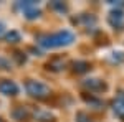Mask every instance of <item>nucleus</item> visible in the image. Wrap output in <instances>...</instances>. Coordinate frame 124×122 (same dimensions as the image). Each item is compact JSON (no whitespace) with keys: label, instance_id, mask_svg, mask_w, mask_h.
Returning <instances> with one entry per match:
<instances>
[{"label":"nucleus","instance_id":"obj_10","mask_svg":"<svg viewBox=\"0 0 124 122\" xmlns=\"http://www.w3.org/2000/svg\"><path fill=\"white\" fill-rule=\"evenodd\" d=\"M13 117H15L17 121H23V119L28 117V111H27L25 107H17V109L13 111Z\"/></svg>","mask_w":124,"mask_h":122},{"label":"nucleus","instance_id":"obj_18","mask_svg":"<svg viewBox=\"0 0 124 122\" xmlns=\"http://www.w3.org/2000/svg\"><path fill=\"white\" fill-rule=\"evenodd\" d=\"M13 58L17 59V63H18V65H23V63L27 61L25 55H23V53H20V51H15V53H13Z\"/></svg>","mask_w":124,"mask_h":122},{"label":"nucleus","instance_id":"obj_15","mask_svg":"<svg viewBox=\"0 0 124 122\" xmlns=\"http://www.w3.org/2000/svg\"><path fill=\"white\" fill-rule=\"evenodd\" d=\"M23 15H25V18L33 20V18H38L40 15H41V12H40L38 8H30V10H25Z\"/></svg>","mask_w":124,"mask_h":122},{"label":"nucleus","instance_id":"obj_1","mask_svg":"<svg viewBox=\"0 0 124 122\" xmlns=\"http://www.w3.org/2000/svg\"><path fill=\"white\" fill-rule=\"evenodd\" d=\"M75 41V35L70 30H63V31H56L51 35H43L38 38L40 46L43 48H61V46H68Z\"/></svg>","mask_w":124,"mask_h":122},{"label":"nucleus","instance_id":"obj_14","mask_svg":"<svg viewBox=\"0 0 124 122\" xmlns=\"http://www.w3.org/2000/svg\"><path fill=\"white\" fill-rule=\"evenodd\" d=\"M83 99H85L88 104H91L93 107H96V109H99V107H101V104H103L99 99H96V97H93V96H88V94H83Z\"/></svg>","mask_w":124,"mask_h":122},{"label":"nucleus","instance_id":"obj_19","mask_svg":"<svg viewBox=\"0 0 124 122\" xmlns=\"http://www.w3.org/2000/svg\"><path fill=\"white\" fill-rule=\"evenodd\" d=\"M76 121L78 122H91V119H89L85 112H78L76 114Z\"/></svg>","mask_w":124,"mask_h":122},{"label":"nucleus","instance_id":"obj_8","mask_svg":"<svg viewBox=\"0 0 124 122\" xmlns=\"http://www.w3.org/2000/svg\"><path fill=\"white\" fill-rule=\"evenodd\" d=\"M89 68H91V65H89L88 61H75V63H73V71H75L76 74L88 73V71H89Z\"/></svg>","mask_w":124,"mask_h":122},{"label":"nucleus","instance_id":"obj_13","mask_svg":"<svg viewBox=\"0 0 124 122\" xmlns=\"http://www.w3.org/2000/svg\"><path fill=\"white\" fill-rule=\"evenodd\" d=\"M109 61H111V63H116V65L124 63V53H123V51H114V53H111Z\"/></svg>","mask_w":124,"mask_h":122},{"label":"nucleus","instance_id":"obj_9","mask_svg":"<svg viewBox=\"0 0 124 122\" xmlns=\"http://www.w3.org/2000/svg\"><path fill=\"white\" fill-rule=\"evenodd\" d=\"M113 111H114L116 117H119L124 122V101L123 99H117V101L113 102Z\"/></svg>","mask_w":124,"mask_h":122},{"label":"nucleus","instance_id":"obj_21","mask_svg":"<svg viewBox=\"0 0 124 122\" xmlns=\"http://www.w3.org/2000/svg\"><path fill=\"white\" fill-rule=\"evenodd\" d=\"M0 122H3V121H2V119H0Z\"/></svg>","mask_w":124,"mask_h":122},{"label":"nucleus","instance_id":"obj_17","mask_svg":"<svg viewBox=\"0 0 124 122\" xmlns=\"http://www.w3.org/2000/svg\"><path fill=\"white\" fill-rule=\"evenodd\" d=\"M0 69H3V71H8V69H12L10 61L7 59V58H3V56H0Z\"/></svg>","mask_w":124,"mask_h":122},{"label":"nucleus","instance_id":"obj_5","mask_svg":"<svg viewBox=\"0 0 124 122\" xmlns=\"http://www.w3.org/2000/svg\"><path fill=\"white\" fill-rule=\"evenodd\" d=\"M0 93L5 94V96H17L18 86L10 79H0Z\"/></svg>","mask_w":124,"mask_h":122},{"label":"nucleus","instance_id":"obj_2","mask_svg":"<svg viewBox=\"0 0 124 122\" xmlns=\"http://www.w3.org/2000/svg\"><path fill=\"white\" fill-rule=\"evenodd\" d=\"M25 89L35 99H46L48 96L51 94L50 86H46L45 83H41V81H35V79H28L25 83Z\"/></svg>","mask_w":124,"mask_h":122},{"label":"nucleus","instance_id":"obj_20","mask_svg":"<svg viewBox=\"0 0 124 122\" xmlns=\"http://www.w3.org/2000/svg\"><path fill=\"white\" fill-rule=\"evenodd\" d=\"M3 31H5V27H3V23H0V36L3 35Z\"/></svg>","mask_w":124,"mask_h":122},{"label":"nucleus","instance_id":"obj_7","mask_svg":"<svg viewBox=\"0 0 124 122\" xmlns=\"http://www.w3.org/2000/svg\"><path fill=\"white\" fill-rule=\"evenodd\" d=\"M63 68H65V59H61V58H53L51 61L46 63V69L50 71H61Z\"/></svg>","mask_w":124,"mask_h":122},{"label":"nucleus","instance_id":"obj_6","mask_svg":"<svg viewBox=\"0 0 124 122\" xmlns=\"http://www.w3.org/2000/svg\"><path fill=\"white\" fill-rule=\"evenodd\" d=\"M33 117H35L37 122H55V115L46 109H35Z\"/></svg>","mask_w":124,"mask_h":122},{"label":"nucleus","instance_id":"obj_12","mask_svg":"<svg viewBox=\"0 0 124 122\" xmlns=\"http://www.w3.org/2000/svg\"><path fill=\"white\" fill-rule=\"evenodd\" d=\"M17 7H18L22 12H25V10H30V8H37V2H33V0H27V2H18V3H17Z\"/></svg>","mask_w":124,"mask_h":122},{"label":"nucleus","instance_id":"obj_3","mask_svg":"<svg viewBox=\"0 0 124 122\" xmlns=\"http://www.w3.org/2000/svg\"><path fill=\"white\" fill-rule=\"evenodd\" d=\"M108 22H109V25H111L113 28L121 30L124 27V10L119 8V7H116L114 10H111L109 15H108Z\"/></svg>","mask_w":124,"mask_h":122},{"label":"nucleus","instance_id":"obj_11","mask_svg":"<svg viewBox=\"0 0 124 122\" xmlns=\"http://www.w3.org/2000/svg\"><path fill=\"white\" fill-rule=\"evenodd\" d=\"M5 40H7L8 43H18L20 40H22V36H20V33H18V31L12 30V31H8V33L5 35Z\"/></svg>","mask_w":124,"mask_h":122},{"label":"nucleus","instance_id":"obj_16","mask_svg":"<svg viewBox=\"0 0 124 122\" xmlns=\"http://www.w3.org/2000/svg\"><path fill=\"white\" fill-rule=\"evenodd\" d=\"M50 7H51V8H55V10H58V12H61V13L68 10V7L63 3V2H51V3H50Z\"/></svg>","mask_w":124,"mask_h":122},{"label":"nucleus","instance_id":"obj_4","mask_svg":"<svg viewBox=\"0 0 124 122\" xmlns=\"http://www.w3.org/2000/svg\"><path fill=\"white\" fill-rule=\"evenodd\" d=\"M83 87L89 89V91H93V93H103V91H106V87H108V86H106L104 81L96 79V78H91V79L83 81Z\"/></svg>","mask_w":124,"mask_h":122}]
</instances>
